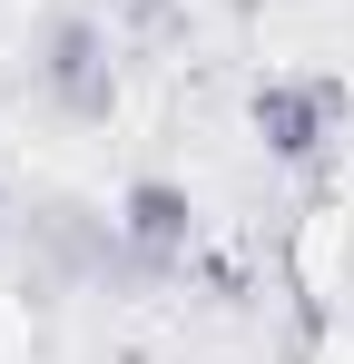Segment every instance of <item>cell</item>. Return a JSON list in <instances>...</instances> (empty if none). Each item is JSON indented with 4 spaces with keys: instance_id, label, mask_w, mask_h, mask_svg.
<instances>
[{
    "instance_id": "3957f363",
    "label": "cell",
    "mask_w": 354,
    "mask_h": 364,
    "mask_svg": "<svg viewBox=\"0 0 354 364\" xmlns=\"http://www.w3.org/2000/svg\"><path fill=\"white\" fill-rule=\"evenodd\" d=\"M118 237L138 246L148 266H177V256L197 246V197L177 178H128L118 187Z\"/></svg>"
},
{
    "instance_id": "7a4b0ae2",
    "label": "cell",
    "mask_w": 354,
    "mask_h": 364,
    "mask_svg": "<svg viewBox=\"0 0 354 364\" xmlns=\"http://www.w3.org/2000/svg\"><path fill=\"white\" fill-rule=\"evenodd\" d=\"M40 89H50V109H69V119H109V109H118L109 40H99L89 20H59V30H50V60H40Z\"/></svg>"
},
{
    "instance_id": "6da1fadb",
    "label": "cell",
    "mask_w": 354,
    "mask_h": 364,
    "mask_svg": "<svg viewBox=\"0 0 354 364\" xmlns=\"http://www.w3.org/2000/svg\"><path fill=\"white\" fill-rule=\"evenodd\" d=\"M345 109H354L345 79H325V69H276V79L246 89V128H256V148H266L276 168H315V158L335 148Z\"/></svg>"
}]
</instances>
